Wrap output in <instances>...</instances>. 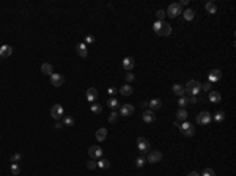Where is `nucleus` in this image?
<instances>
[{
  "mask_svg": "<svg viewBox=\"0 0 236 176\" xmlns=\"http://www.w3.org/2000/svg\"><path fill=\"white\" fill-rule=\"evenodd\" d=\"M107 106H109L110 109H115V107L118 106V101H116L115 97H110V99L107 101Z\"/></svg>",
  "mask_w": 236,
  "mask_h": 176,
  "instance_id": "nucleus-33",
  "label": "nucleus"
},
{
  "mask_svg": "<svg viewBox=\"0 0 236 176\" xmlns=\"http://www.w3.org/2000/svg\"><path fill=\"white\" fill-rule=\"evenodd\" d=\"M99 168H110V162L107 159H99V162H96Z\"/></svg>",
  "mask_w": 236,
  "mask_h": 176,
  "instance_id": "nucleus-28",
  "label": "nucleus"
},
{
  "mask_svg": "<svg viewBox=\"0 0 236 176\" xmlns=\"http://www.w3.org/2000/svg\"><path fill=\"white\" fill-rule=\"evenodd\" d=\"M156 17H157V20H159V22H164L165 11H164V10H157V11H156Z\"/></svg>",
  "mask_w": 236,
  "mask_h": 176,
  "instance_id": "nucleus-30",
  "label": "nucleus"
},
{
  "mask_svg": "<svg viewBox=\"0 0 236 176\" xmlns=\"http://www.w3.org/2000/svg\"><path fill=\"white\" fill-rule=\"evenodd\" d=\"M178 104H179V107H181V109H184V107L189 104V97L181 96V97H179V101H178Z\"/></svg>",
  "mask_w": 236,
  "mask_h": 176,
  "instance_id": "nucleus-29",
  "label": "nucleus"
},
{
  "mask_svg": "<svg viewBox=\"0 0 236 176\" xmlns=\"http://www.w3.org/2000/svg\"><path fill=\"white\" fill-rule=\"evenodd\" d=\"M77 55H79V57H82V58H85V57L88 55V50H87V46H85L84 43L77 46Z\"/></svg>",
  "mask_w": 236,
  "mask_h": 176,
  "instance_id": "nucleus-19",
  "label": "nucleus"
},
{
  "mask_svg": "<svg viewBox=\"0 0 236 176\" xmlns=\"http://www.w3.org/2000/svg\"><path fill=\"white\" fill-rule=\"evenodd\" d=\"M116 118H118V112H115V110H113V112L110 113V116H109V123H115V121H116Z\"/></svg>",
  "mask_w": 236,
  "mask_h": 176,
  "instance_id": "nucleus-39",
  "label": "nucleus"
},
{
  "mask_svg": "<svg viewBox=\"0 0 236 176\" xmlns=\"http://www.w3.org/2000/svg\"><path fill=\"white\" fill-rule=\"evenodd\" d=\"M224 118H225L224 112H217V113H216V116H214V120H216L217 123H222V121H224Z\"/></svg>",
  "mask_w": 236,
  "mask_h": 176,
  "instance_id": "nucleus-37",
  "label": "nucleus"
},
{
  "mask_svg": "<svg viewBox=\"0 0 236 176\" xmlns=\"http://www.w3.org/2000/svg\"><path fill=\"white\" fill-rule=\"evenodd\" d=\"M220 93H217V91H211L209 93V101L212 104H217V102H220Z\"/></svg>",
  "mask_w": 236,
  "mask_h": 176,
  "instance_id": "nucleus-20",
  "label": "nucleus"
},
{
  "mask_svg": "<svg viewBox=\"0 0 236 176\" xmlns=\"http://www.w3.org/2000/svg\"><path fill=\"white\" fill-rule=\"evenodd\" d=\"M200 90H203V91H209V90H211V82L200 83Z\"/></svg>",
  "mask_w": 236,
  "mask_h": 176,
  "instance_id": "nucleus-36",
  "label": "nucleus"
},
{
  "mask_svg": "<svg viewBox=\"0 0 236 176\" xmlns=\"http://www.w3.org/2000/svg\"><path fill=\"white\" fill-rule=\"evenodd\" d=\"M187 112H186V109H179L178 112H176V118L179 120V121H186L187 120Z\"/></svg>",
  "mask_w": 236,
  "mask_h": 176,
  "instance_id": "nucleus-26",
  "label": "nucleus"
},
{
  "mask_svg": "<svg viewBox=\"0 0 236 176\" xmlns=\"http://www.w3.org/2000/svg\"><path fill=\"white\" fill-rule=\"evenodd\" d=\"M137 148H138V151H140L142 154L148 153V151H150V143H148V140L143 138V137H138V138H137Z\"/></svg>",
  "mask_w": 236,
  "mask_h": 176,
  "instance_id": "nucleus-3",
  "label": "nucleus"
},
{
  "mask_svg": "<svg viewBox=\"0 0 236 176\" xmlns=\"http://www.w3.org/2000/svg\"><path fill=\"white\" fill-rule=\"evenodd\" d=\"M20 157H22V156H20V153H16V154H13V156H11V162H13V164H17V162L20 160Z\"/></svg>",
  "mask_w": 236,
  "mask_h": 176,
  "instance_id": "nucleus-40",
  "label": "nucleus"
},
{
  "mask_svg": "<svg viewBox=\"0 0 236 176\" xmlns=\"http://www.w3.org/2000/svg\"><path fill=\"white\" fill-rule=\"evenodd\" d=\"M202 176H216V171L212 168H205L203 173H202Z\"/></svg>",
  "mask_w": 236,
  "mask_h": 176,
  "instance_id": "nucleus-32",
  "label": "nucleus"
},
{
  "mask_svg": "<svg viewBox=\"0 0 236 176\" xmlns=\"http://www.w3.org/2000/svg\"><path fill=\"white\" fill-rule=\"evenodd\" d=\"M184 90L191 94V96H195V94L200 91V82H197V80H189L187 85L184 87Z\"/></svg>",
  "mask_w": 236,
  "mask_h": 176,
  "instance_id": "nucleus-1",
  "label": "nucleus"
},
{
  "mask_svg": "<svg viewBox=\"0 0 236 176\" xmlns=\"http://www.w3.org/2000/svg\"><path fill=\"white\" fill-rule=\"evenodd\" d=\"M161 27H162V22H156V24H153V30H154V33L156 35H159V32H161Z\"/></svg>",
  "mask_w": 236,
  "mask_h": 176,
  "instance_id": "nucleus-34",
  "label": "nucleus"
},
{
  "mask_svg": "<svg viewBox=\"0 0 236 176\" xmlns=\"http://www.w3.org/2000/svg\"><path fill=\"white\" fill-rule=\"evenodd\" d=\"M93 41H94V38H93L91 35H87V36H85V43H93Z\"/></svg>",
  "mask_w": 236,
  "mask_h": 176,
  "instance_id": "nucleus-43",
  "label": "nucleus"
},
{
  "mask_svg": "<svg viewBox=\"0 0 236 176\" xmlns=\"http://www.w3.org/2000/svg\"><path fill=\"white\" fill-rule=\"evenodd\" d=\"M169 35H172V25L167 24V22H162V27H161L159 36H169Z\"/></svg>",
  "mask_w": 236,
  "mask_h": 176,
  "instance_id": "nucleus-12",
  "label": "nucleus"
},
{
  "mask_svg": "<svg viewBox=\"0 0 236 176\" xmlns=\"http://www.w3.org/2000/svg\"><path fill=\"white\" fill-rule=\"evenodd\" d=\"M148 106H150V110H159L162 107V102H161V99L154 97V99H151L148 102Z\"/></svg>",
  "mask_w": 236,
  "mask_h": 176,
  "instance_id": "nucleus-16",
  "label": "nucleus"
},
{
  "mask_svg": "<svg viewBox=\"0 0 236 176\" xmlns=\"http://www.w3.org/2000/svg\"><path fill=\"white\" fill-rule=\"evenodd\" d=\"M91 112H93V113H101V112H102V107L98 106V104H93V106H91Z\"/></svg>",
  "mask_w": 236,
  "mask_h": 176,
  "instance_id": "nucleus-35",
  "label": "nucleus"
},
{
  "mask_svg": "<svg viewBox=\"0 0 236 176\" xmlns=\"http://www.w3.org/2000/svg\"><path fill=\"white\" fill-rule=\"evenodd\" d=\"M154 120H156V116H154L153 110H145L143 112V121L145 123H154Z\"/></svg>",
  "mask_w": 236,
  "mask_h": 176,
  "instance_id": "nucleus-18",
  "label": "nucleus"
},
{
  "mask_svg": "<svg viewBox=\"0 0 236 176\" xmlns=\"http://www.w3.org/2000/svg\"><path fill=\"white\" fill-rule=\"evenodd\" d=\"M87 167H88L90 170H94V168H96V167H98V164H96V162H94V160H88V164H87Z\"/></svg>",
  "mask_w": 236,
  "mask_h": 176,
  "instance_id": "nucleus-41",
  "label": "nucleus"
},
{
  "mask_svg": "<svg viewBox=\"0 0 236 176\" xmlns=\"http://www.w3.org/2000/svg\"><path fill=\"white\" fill-rule=\"evenodd\" d=\"M41 72H43V74H46V75H52V74H54V66H52L51 63H43V66H41Z\"/></svg>",
  "mask_w": 236,
  "mask_h": 176,
  "instance_id": "nucleus-15",
  "label": "nucleus"
},
{
  "mask_svg": "<svg viewBox=\"0 0 236 176\" xmlns=\"http://www.w3.org/2000/svg\"><path fill=\"white\" fill-rule=\"evenodd\" d=\"M208 77H209V82H219L220 77H222V71H219V69H212V71H209Z\"/></svg>",
  "mask_w": 236,
  "mask_h": 176,
  "instance_id": "nucleus-11",
  "label": "nucleus"
},
{
  "mask_svg": "<svg viewBox=\"0 0 236 176\" xmlns=\"http://www.w3.org/2000/svg\"><path fill=\"white\" fill-rule=\"evenodd\" d=\"M120 113H121L123 116H129V115H132V113H134V106H131V104H125V106H121Z\"/></svg>",
  "mask_w": 236,
  "mask_h": 176,
  "instance_id": "nucleus-14",
  "label": "nucleus"
},
{
  "mask_svg": "<svg viewBox=\"0 0 236 176\" xmlns=\"http://www.w3.org/2000/svg\"><path fill=\"white\" fill-rule=\"evenodd\" d=\"M85 97H87L88 102H94V101L98 99V90L94 88V87L88 88V90H87V93H85Z\"/></svg>",
  "mask_w": 236,
  "mask_h": 176,
  "instance_id": "nucleus-9",
  "label": "nucleus"
},
{
  "mask_svg": "<svg viewBox=\"0 0 236 176\" xmlns=\"http://www.w3.org/2000/svg\"><path fill=\"white\" fill-rule=\"evenodd\" d=\"M183 16H184V19H186V20H192V19H194V16H195V11H194V10H191V8H187L186 11H183Z\"/></svg>",
  "mask_w": 236,
  "mask_h": 176,
  "instance_id": "nucleus-24",
  "label": "nucleus"
},
{
  "mask_svg": "<svg viewBox=\"0 0 236 176\" xmlns=\"http://www.w3.org/2000/svg\"><path fill=\"white\" fill-rule=\"evenodd\" d=\"M205 8H206V11H208L209 14H214V13L217 11V7H216L214 2H208V3L205 5Z\"/></svg>",
  "mask_w": 236,
  "mask_h": 176,
  "instance_id": "nucleus-23",
  "label": "nucleus"
},
{
  "mask_svg": "<svg viewBox=\"0 0 236 176\" xmlns=\"http://www.w3.org/2000/svg\"><path fill=\"white\" fill-rule=\"evenodd\" d=\"M187 176H202V174H198L197 171H191V173H189Z\"/></svg>",
  "mask_w": 236,
  "mask_h": 176,
  "instance_id": "nucleus-46",
  "label": "nucleus"
},
{
  "mask_svg": "<svg viewBox=\"0 0 236 176\" xmlns=\"http://www.w3.org/2000/svg\"><path fill=\"white\" fill-rule=\"evenodd\" d=\"M51 83L55 87V88H58V87H61L63 83H65V77H63V75L61 74H52L51 75Z\"/></svg>",
  "mask_w": 236,
  "mask_h": 176,
  "instance_id": "nucleus-7",
  "label": "nucleus"
},
{
  "mask_svg": "<svg viewBox=\"0 0 236 176\" xmlns=\"http://www.w3.org/2000/svg\"><path fill=\"white\" fill-rule=\"evenodd\" d=\"M211 121H212V116H211L209 112H202V113L197 115V123L198 124H209Z\"/></svg>",
  "mask_w": 236,
  "mask_h": 176,
  "instance_id": "nucleus-5",
  "label": "nucleus"
},
{
  "mask_svg": "<svg viewBox=\"0 0 236 176\" xmlns=\"http://www.w3.org/2000/svg\"><path fill=\"white\" fill-rule=\"evenodd\" d=\"M179 131H181V134L183 135H186V137H192L194 134H195V128L191 124V123H183V124H179Z\"/></svg>",
  "mask_w": 236,
  "mask_h": 176,
  "instance_id": "nucleus-2",
  "label": "nucleus"
},
{
  "mask_svg": "<svg viewBox=\"0 0 236 176\" xmlns=\"http://www.w3.org/2000/svg\"><path fill=\"white\" fill-rule=\"evenodd\" d=\"M183 11H181V5L179 3H172L170 7H169V10H167V14L170 16V17H176V16H179Z\"/></svg>",
  "mask_w": 236,
  "mask_h": 176,
  "instance_id": "nucleus-4",
  "label": "nucleus"
},
{
  "mask_svg": "<svg viewBox=\"0 0 236 176\" xmlns=\"http://www.w3.org/2000/svg\"><path fill=\"white\" fill-rule=\"evenodd\" d=\"M189 102H192V104H197L198 102V99L195 96H191V99H189Z\"/></svg>",
  "mask_w": 236,
  "mask_h": 176,
  "instance_id": "nucleus-44",
  "label": "nucleus"
},
{
  "mask_svg": "<svg viewBox=\"0 0 236 176\" xmlns=\"http://www.w3.org/2000/svg\"><path fill=\"white\" fill-rule=\"evenodd\" d=\"M88 154H90L91 157H99V159H101V156H102V148L98 146V145H93V146L88 148Z\"/></svg>",
  "mask_w": 236,
  "mask_h": 176,
  "instance_id": "nucleus-8",
  "label": "nucleus"
},
{
  "mask_svg": "<svg viewBox=\"0 0 236 176\" xmlns=\"http://www.w3.org/2000/svg\"><path fill=\"white\" fill-rule=\"evenodd\" d=\"M134 79H135V75H134V74H131V72L126 75V80H128V82H132Z\"/></svg>",
  "mask_w": 236,
  "mask_h": 176,
  "instance_id": "nucleus-42",
  "label": "nucleus"
},
{
  "mask_svg": "<svg viewBox=\"0 0 236 176\" xmlns=\"http://www.w3.org/2000/svg\"><path fill=\"white\" fill-rule=\"evenodd\" d=\"M10 170H11V173H13V174H19V173H20V167H19L17 164H11Z\"/></svg>",
  "mask_w": 236,
  "mask_h": 176,
  "instance_id": "nucleus-31",
  "label": "nucleus"
},
{
  "mask_svg": "<svg viewBox=\"0 0 236 176\" xmlns=\"http://www.w3.org/2000/svg\"><path fill=\"white\" fill-rule=\"evenodd\" d=\"M134 66H135V61H134V58H131V57H126V58L123 60V68H125V69L131 71Z\"/></svg>",
  "mask_w": 236,
  "mask_h": 176,
  "instance_id": "nucleus-17",
  "label": "nucleus"
},
{
  "mask_svg": "<svg viewBox=\"0 0 236 176\" xmlns=\"http://www.w3.org/2000/svg\"><path fill=\"white\" fill-rule=\"evenodd\" d=\"M63 126H66V128L74 126V118H73V116H65V118H63Z\"/></svg>",
  "mask_w": 236,
  "mask_h": 176,
  "instance_id": "nucleus-27",
  "label": "nucleus"
},
{
  "mask_svg": "<svg viewBox=\"0 0 236 176\" xmlns=\"http://www.w3.org/2000/svg\"><path fill=\"white\" fill-rule=\"evenodd\" d=\"M120 93L123 94V96H129V94H132V87L131 85H123L121 88H120Z\"/></svg>",
  "mask_w": 236,
  "mask_h": 176,
  "instance_id": "nucleus-25",
  "label": "nucleus"
},
{
  "mask_svg": "<svg viewBox=\"0 0 236 176\" xmlns=\"http://www.w3.org/2000/svg\"><path fill=\"white\" fill-rule=\"evenodd\" d=\"M161 159H162L161 151H150V154H148V162L150 164H157Z\"/></svg>",
  "mask_w": 236,
  "mask_h": 176,
  "instance_id": "nucleus-10",
  "label": "nucleus"
},
{
  "mask_svg": "<svg viewBox=\"0 0 236 176\" xmlns=\"http://www.w3.org/2000/svg\"><path fill=\"white\" fill-rule=\"evenodd\" d=\"M13 54V47L11 46H2L0 47V58H7Z\"/></svg>",
  "mask_w": 236,
  "mask_h": 176,
  "instance_id": "nucleus-13",
  "label": "nucleus"
},
{
  "mask_svg": "<svg viewBox=\"0 0 236 176\" xmlns=\"http://www.w3.org/2000/svg\"><path fill=\"white\" fill-rule=\"evenodd\" d=\"M51 116H52L54 120H60V118H63V107H61L60 104L52 106V109H51Z\"/></svg>",
  "mask_w": 236,
  "mask_h": 176,
  "instance_id": "nucleus-6",
  "label": "nucleus"
},
{
  "mask_svg": "<svg viewBox=\"0 0 236 176\" xmlns=\"http://www.w3.org/2000/svg\"><path fill=\"white\" fill-rule=\"evenodd\" d=\"M107 91H109V94H115V93H116V88H115V87H112V88H109Z\"/></svg>",
  "mask_w": 236,
  "mask_h": 176,
  "instance_id": "nucleus-45",
  "label": "nucleus"
},
{
  "mask_svg": "<svg viewBox=\"0 0 236 176\" xmlns=\"http://www.w3.org/2000/svg\"><path fill=\"white\" fill-rule=\"evenodd\" d=\"M135 165H137L138 168H142V167L145 165V159L142 157V156H140V157H137V160H135Z\"/></svg>",
  "mask_w": 236,
  "mask_h": 176,
  "instance_id": "nucleus-38",
  "label": "nucleus"
},
{
  "mask_svg": "<svg viewBox=\"0 0 236 176\" xmlns=\"http://www.w3.org/2000/svg\"><path fill=\"white\" fill-rule=\"evenodd\" d=\"M172 90H173V93H175L176 96H179V97H181V96H183V94L186 93V90H184V87H183V85H178V83H175Z\"/></svg>",
  "mask_w": 236,
  "mask_h": 176,
  "instance_id": "nucleus-22",
  "label": "nucleus"
},
{
  "mask_svg": "<svg viewBox=\"0 0 236 176\" xmlns=\"http://www.w3.org/2000/svg\"><path fill=\"white\" fill-rule=\"evenodd\" d=\"M106 137H107V129L101 128V129H98V131H96V140H98V142L106 140Z\"/></svg>",
  "mask_w": 236,
  "mask_h": 176,
  "instance_id": "nucleus-21",
  "label": "nucleus"
},
{
  "mask_svg": "<svg viewBox=\"0 0 236 176\" xmlns=\"http://www.w3.org/2000/svg\"><path fill=\"white\" fill-rule=\"evenodd\" d=\"M61 126H63L61 123H55V129H60V128H61Z\"/></svg>",
  "mask_w": 236,
  "mask_h": 176,
  "instance_id": "nucleus-47",
  "label": "nucleus"
}]
</instances>
